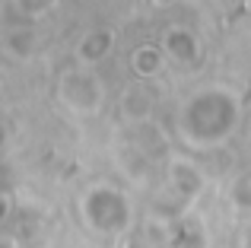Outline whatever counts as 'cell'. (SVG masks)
Wrapping results in <instances>:
<instances>
[{
  "label": "cell",
  "instance_id": "1",
  "mask_svg": "<svg viewBox=\"0 0 251 248\" xmlns=\"http://www.w3.org/2000/svg\"><path fill=\"white\" fill-rule=\"evenodd\" d=\"M242 99L229 86H203L184 99L175 115L178 137L191 149H216L239 130Z\"/></svg>",
  "mask_w": 251,
  "mask_h": 248
},
{
  "label": "cell",
  "instance_id": "2",
  "mask_svg": "<svg viewBox=\"0 0 251 248\" xmlns=\"http://www.w3.org/2000/svg\"><path fill=\"white\" fill-rule=\"evenodd\" d=\"M80 220L92 236L102 239H118L130 236L134 229V207H130L127 194L115 185H92L80 198Z\"/></svg>",
  "mask_w": 251,
  "mask_h": 248
},
{
  "label": "cell",
  "instance_id": "3",
  "mask_svg": "<svg viewBox=\"0 0 251 248\" xmlns=\"http://www.w3.org/2000/svg\"><path fill=\"white\" fill-rule=\"evenodd\" d=\"M105 89L102 76L96 74V67L89 64H76V67L64 70L61 83H57V102L76 118H92L105 108Z\"/></svg>",
  "mask_w": 251,
  "mask_h": 248
},
{
  "label": "cell",
  "instance_id": "4",
  "mask_svg": "<svg viewBox=\"0 0 251 248\" xmlns=\"http://www.w3.org/2000/svg\"><path fill=\"white\" fill-rule=\"evenodd\" d=\"M162 51H166L169 64H178V67H194L203 57V42L197 32H191L188 25H172L166 35L159 38Z\"/></svg>",
  "mask_w": 251,
  "mask_h": 248
},
{
  "label": "cell",
  "instance_id": "5",
  "mask_svg": "<svg viewBox=\"0 0 251 248\" xmlns=\"http://www.w3.org/2000/svg\"><path fill=\"white\" fill-rule=\"evenodd\" d=\"M169 188L178 198V204L191 207L203 194V175L191 159H172L169 162Z\"/></svg>",
  "mask_w": 251,
  "mask_h": 248
},
{
  "label": "cell",
  "instance_id": "6",
  "mask_svg": "<svg viewBox=\"0 0 251 248\" xmlns=\"http://www.w3.org/2000/svg\"><path fill=\"white\" fill-rule=\"evenodd\" d=\"M115 32L111 29H89L80 42L74 45V57L76 64H89V67H96V64H102L105 57L115 51Z\"/></svg>",
  "mask_w": 251,
  "mask_h": 248
},
{
  "label": "cell",
  "instance_id": "7",
  "mask_svg": "<svg viewBox=\"0 0 251 248\" xmlns=\"http://www.w3.org/2000/svg\"><path fill=\"white\" fill-rule=\"evenodd\" d=\"M166 51H162V45L159 42H143V45H137L134 48V54H130V67H134V74L137 76H143V80H147V76H156L159 74L162 67H166Z\"/></svg>",
  "mask_w": 251,
  "mask_h": 248
},
{
  "label": "cell",
  "instance_id": "8",
  "mask_svg": "<svg viewBox=\"0 0 251 248\" xmlns=\"http://www.w3.org/2000/svg\"><path fill=\"white\" fill-rule=\"evenodd\" d=\"M226 198L235 210H251V169H242V172L235 175L229 191H226Z\"/></svg>",
  "mask_w": 251,
  "mask_h": 248
},
{
  "label": "cell",
  "instance_id": "9",
  "mask_svg": "<svg viewBox=\"0 0 251 248\" xmlns=\"http://www.w3.org/2000/svg\"><path fill=\"white\" fill-rule=\"evenodd\" d=\"M57 0H16V10L29 19H42L48 10H54Z\"/></svg>",
  "mask_w": 251,
  "mask_h": 248
}]
</instances>
